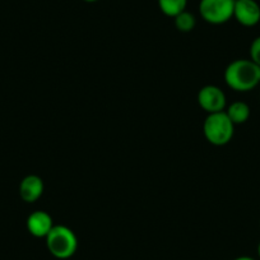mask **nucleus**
I'll return each instance as SVG.
<instances>
[{
    "instance_id": "nucleus-1",
    "label": "nucleus",
    "mask_w": 260,
    "mask_h": 260,
    "mask_svg": "<svg viewBox=\"0 0 260 260\" xmlns=\"http://www.w3.org/2000/svg\"><path fill=\"white\" fill-rule=\"evenodd\" d=\"M224 81L236 92H249L259 84V67L250 59H237L227 65Z\"/></svg>"
},
{
    "instance_id": "nucleus-2",
    "label": "nucleus",
    "mask_w": 260,
    "mask_h": 260,
    "mask_svg": "<svg viewBox=\"0 0 260 260\" xmlns=\"http://www.w3.org/2000/svg\"><path fill=\"white\" fill-rule=\"evenodd\" d=\"M46 246L50 254L57 259H69L78 249V239L74 231L64 224L52 227L46 237Z\"/></svg>"
},
{
    "instance_id": "nucleus-3",
    "label": "nucleus",
    "mask_w": 260,
    "mask_h": 260,
    "mask_svg": "<svg viewBox=\"0 0 260 260\" xmlns=\"http://www.w3.org/2000/svg\"><path fill=\"white\" fill-rule=\"evenodd\" d=\"M203 133L207 141L213 146H226L234 138L235 124L224 111L208 114L204 120Z\"/></svg>"
},
{
    "instance_id": "nucleus-4",
    "label": "nucleus",
    "mask_w": 260,
    "mask_h": 260,
    "mask_svg": "<svg viewBox=\"0 0 260 260\" xmlns=\"http://www.w3.org/2000/svg\"><path fill=\"white\" fill-rule=\"evenodd\" d=\"M234 0H201L199 13L211 24H223L234 17Z\"/></svg>"
},
{
    "instance_id": "nucleus-5",
    "label": "nucleus",
    "mask_w": 260,
    "mask_h": 260,
    "mask_svg": "<svg viewBox=\"0 0 260 260\" xmlns=\"http://www.w3.org/2000/svg\"><path fill=\"white\" fill-rule=\"evenodd\" d=\"M198 104L208 114L221 112L226 107V94L217 86H204L198 92Z\"/></svg>"
},
{
    "instance_id": "nucleus-6",
    "label": "nucleus",
    "mask_w": 260,
    "mask_h": 260,
    "mask_svg": "<svg viewBox=\"0 0 260 260\" xmlns=\"http://www.w3.org/2000/svg\"><path fill=\"white\" fill-rule=\"evenodd\" d=\"M234 17L241 26H256L260 22V6L255 0H237L235 2Z\"/></svg>"
},
{
    "instance_id": "nucleus-7",
    "label": "nucleus",
    "mask_w": 260,
    "mask_h": 260,
    "mask_svg": "<svg viewBox=\"0 0 260 260\" xmlns=\"http://www.w3.org/2000/svg\"><path fill=\"white\" fill-rule=\"evenodd\" d=\"M54 223L49 213L45 211H36L27 218V230L35 237H46L51 231Z\"/></svg>"
},
{
    "instance_id": "nucleus-8",
    "label": "nucleus",
    "mask_w": 260,
    "mask_h": 260,
    "mask_svg": "<svg viewBox=\"0 0 260 260\" xmlns=\"http://www.w3.org/2000/svg\"><path fill=\"white\" fill-rule=\"evenodd\" d=\"M44 181L37 175H28L19 185V195L26 203H35L44 194Z\"/></svg>"
},
{
    "instance_id": "nucleus-9",
    "label": "nucleus",
    "mask_w": 260,
    "mask_h": 260,
    "mask_svg": "<svg viewBox=\"0 0 260 260\" xmlns=\"http://www.w3.org/2000/svg\"><path fill=\"white\" fill-rule=\"evenodd\" d=\"M227 116L230 117L235 125L244 124L250 117V107L249 105L242 101H236L227 107V111H224Z\"/></svg>"
},
{
    "instance_id": "nucleus-10",
    "label": "nucleus",
    "mask_w": 260,
    "mask_h": 260,
    "mask_svg": "<svg viewBox=\"0 0 260 260\" xmlns=\"http://www.w3.org/2000/svg\"><path fill=\"white\" fill-rule=\"evenodd\" d=\"M187 0H158V7L162 13L167 17L175 18L177 14L186 9Z\"/></svg>"
},
{
    "instance_id": "nucleus-11",
    "label": "nucleus",
    "mask_w": 260,
    "mask_h": 260,
    "mask_svg": "<svg viewBox=\"0 0 260 260\" xmlns=\"http://www.w3.org/2000/svg\"><path fill=\"white\" fill-rule=\"evenodd\" d=\"M197 24V19H195L194 14L189 13V12L184 11L180 14L175 17V26L180 32H190L195 28Z\"/></svg>"
},
{
    "instance_id": "nucleus-12",
    "label": "nucleus",
    "mask_w": 260,
    "mask_h": 260,
    "mask_svg": "<svg viewBox=\"0 0 260 260\" xmlns=\"http://www.w3.org/2000/svg\"><path fill=\"white\" fill-rule=\"evenodd\" d=\"M250 60L260 67V36H257L250 45Z\"/></svg>"
},
{
    "instance_id": "nucleus-13",
    "label": "nucleus",
    "mask_w": 260,
    "mask_h": 260,
    "mask_svg": "<svg viewBox=\"0 0 260 260\" xmlns=\"http://www.w3.org/2000/svg\"><path fill=\"white\" fill-rule=\"evenodd\" d=\"M234 260H255L254 257H251V256H239V257H236V259H234Z\"/></svg>"
},
{
    "instance_id": "nucleus-14",
    "label": "nucleus",
    "mask_w": 260,
    "mask_h": 260,
    "mask_svg": "<svg viewBox=\"0 0 260 260\" xmlns=\"http://www.w3.org/2000/svg\"><path fill=\"white\" fill-rule=\"evenodd\" d=\"M257 255H259V257H260V241H259V244H257Z\"/></svg>"
},
{
    "instance_id": "nucleus-15",
    "label": "nucleus",
    "mask_w": 260,
    "mask_h": 260,
    "mask_svg": "<svg viewBox=\"0 0 260 260\" xmlns=\"http://www.w3.org/2000/svg\"><path fill=\"white\" fill-rule=\"evenodd\" d=\"M84 2H87V3H94L97 0H84Z\"/></svg>"
},
{
    "instance_id": "nucleus-16",
    "label": "nucleus",
    "mask_w": 260,
    "mask_h": 260,
    "mask_svg": "<svg viewBox=\"0 0 260 260\" xmlns=\"http://www.w3.org/2000/svg\"><path fill=\"white\" fill-rule=\"evenodd\" d=\"M259 83H260V67H259Z\"/></svg>"
},
{
    "instance_id": "nucleus-17",
    "label": "nucleus",
    "mask_w": 260,
    "mask_h": 260,
    "mask_svg": "<svg viewBox=\"0 0 260 260\" xmlns=\"http://www.w3.org/2000/svg\"><path fill=\"white\" fill-rule=\"evenodd\" d=\"M234 2H237V0H234Z\"/></svg>"
}]
</instances>
